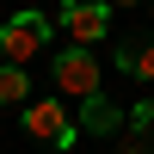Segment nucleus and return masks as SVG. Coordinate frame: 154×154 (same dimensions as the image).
<instances>
[{
  "instance_id": "obj_1",
  "label": "nucleus",
  "mask_w": 154,
  "mask_h": 154,
  "mask_svg": "<svg viewBox=\"0 0 154 154\" xmlns=\"http://www.w3.org/2000/svg\"><path fill=\"white\" fill-rule=\"evenodd\" d=\"M49 49V19L43 12H12V19H0V56H6V68H25L31 56H43Z\"/></svg>"
},
{
  "instance_id": "obj_2",
  "label": "nucleus",
  "mask_w": 154,
  "mask_h": 154,
  "mask_svg": "<svg viewBox=\"0 0 154 154\" xmlns=\"http://www.w3.org/2000/svg\"><path fill=\"white\" fill-rule=\"evenodd\" d=\"M49 80H56L62 99H99V56L93 49H56V62H49Z\"/></svg>"
},
{
  "instance_id": "obj_3",
  "label": "nucleus",
  "mask_w": 154,
  "mask_h": 154,
  "mask_svg": "<svg viewBox=\"0 0 154 154\" xmlns=\"http://www.w3.org/2000/svg\"><path fill=\"white\" fill-rule=\"evenodd\" d=\"M56 25L74 37V49H93L99 37L111 31V6H105V0H74V6L56 12Z\"/></svg>"
},
{
  "instance_id": "obj_4",
  "label": "nucleus",
  "mask_w": 154,
  "mask_h": 154,
  "mask_svg": "<svg viewBox=\"0 0 154 154\" xmlns=\"http://www.w3.org/2000/svg\"><path fill=\"white\" fill-rule=\"evenodd\" d=\"M25 130H31L37 142H56V148H74V136H80L62 99H31V105H25Z\"/></svg>"
},
{
  "instance_id": "obj_5",
  "label": "nucleus",
  "mask_w": 154,
  "mask_h": 154,
  "mask_svg": "<svg viewBox=\"0 0 154 154\" xmlns=\"http://www.w3.org/2000/svg\"><path fill=\"white\" fill-rule=\"evenodd\" d=\"M74 130H93V136H117V130H123V111L111 105L105 93H99V99H86V105H80V123H74Z\"/></svg>"
},
{
  "instance_id": "obj_6",
  "label": "nucleus",
  "mask_w": 154,
  "mask_h": 154,
  "mask_svg": "<svg viewBox=\"0 0 154 154\" xmlns=\"http://www.w3.org/2000/svg\"><path fill=\"white\" fill-rule=\"evenodd\" d=\"M0 105H31V80H25V68H6V62H0Z\"/></svg>"
},
{
  "instance_id": "obj_7",
  "label": "nucleus",
  "mask_w": 154,
  "mask_h": 154,
  "mask_svg": "<svg viewBox=\"0 0 154 154\" xmlns=\"http://www.w3.org/2000/svg\"><path fill=\"white\" fill-rule=\"evenodd\" d=\"M117 62L136 74V80H154V43H136V49H117Z\"/></svg>"
},
{
  "instance_id": "obj_8",
  "label": "nucleus",
  "mask_w": 154,
  "mask_h": 154,
  "mask_svg": "<svg viewBox=\"0 0 154 154\" xmlns=\"http://www.w3.org/2000/svg\"><path fill=\"white\" fill-rule=\"evenodd\" d=\"M154 142V105H136L130 111V148H148Z\"/></svg>"
}]
</instances>
